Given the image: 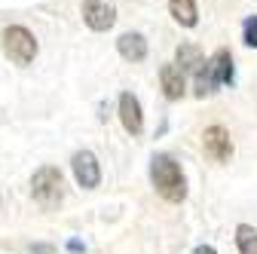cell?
Segmentation results:
<instances>
[{"label":"cell","mask_w":257,"mask_h":254,"mask_svg":"<svg viewBox=\"0 0 257 254\" xmlns=\"http://www.w3.org/2000/svg\"><path fill=\"white\" fill-rule=\"evenodd\" d=\"M242 40H245V46L257 49V16H248L245 19V25H242Z\"/></svg>","instance_id":"15"},{"label":"cell","mask_w":257,"mask_h":254,"mask_svg":"<svg viewBox=\"0 0 257 254\" xmlns=\"http://www.w3.org/2000/svg\"><path fill=\"white\" fill-rule=\"evenodd\" d=\"M71 169H74L77 184L86 187V190H95L101 184V166H98V160H95L92 150H77L74 160H71Z\"/></svg>","instance_id":"4"},{"label":"cell","mask_w":257,"mask_h":254,"mask_svg":"<svg viewBox=\"0 0 257 254\" xmlns=\"http://www.w3.org/2000/svg\"><path fill=\"white\" fill-rule=\"evenodd\" d=\"M31 193H34V199L43 208H55L64 199V178H61V172L55 166L37 169L34 178H31Z\"/></svg>","instance_id":"3"},{"label":"cell","mask_w":257,"mask_h":254,"mask_svg":"<svg viewBox=\"0 0 257 254\" xmlns=\"http://www.w3.org/2000/svg\"><path fill=\"white\" fill-rule=\"evenodd\" d=\"M0 43H4V55L10 61H16V65H22V68L31 65V61L37 58V52H40L37 37L31 34L25 25H10L4 31V37H0Z\"/></svg>","instance_id":"2"},{"label":"cell","mask_w":257,"mask_h":254,"mask_svg":"<svg viewBox=\"0 0 257 254\" xmlns=\"http://www.w3.org/2000/svg\"><path fill=\"white\" fill-rule=\"evenodd\" d=\"M119 122H122V129L128 135H141L144 132V113H141L138 95H132V92L119 95Z\"/></svg>","instance_id":"7"},{"label":"cell","mask_w":257,"mask_h":254,"mask_svg":"<svg viewBox=\"0 0 257 254\" xmlns=\"http://www.w3.org/2000/svg\"><path fill=\"white\" fill-rule=\"evenodd\" d=\"M193 254H217V251H214L211 245H199V248H196V251H193Z\"/></svg>","instance_id":"16"},{"label":"cell","mask_w":257,"mask_h":254,"mask_svg":"<svg viewBox=\"0 0 257 254\" xmlns=\"http://www.w3.org/2000/svg\"><path fill=\"white\" fill-rule=\"evenodd\" d=\"M208 65H211V74H214L217 86H230V83H233L236 68H233V52H230V49H217V52L208 58Z\"/></svg>","instance_id":"10"},{"label":"cell","mask_w":257,"mask_h":254,"mask_svg":"<svg viewBox=\"0 0 257 254\" xmlns=\"http://www.w3.org/2000/svg\"><path fill=\"white\" fill-rule=\"evenodd\" d=\"M116 52L125 58V61H144L147 58V40L138 31H125L116 40Z\"/></svg>","instance_id":"8"},{"label":"cell","mask_w":257,"mask_h":254,"mask_svg":"<svg viewBox=\"0 0 257 254\" xmlns=\"http://www.w3.org/2000/svg\"><path fill=\"white\" fill-rule=\"evenodd\" d=\"M159 83H163V95L169 101H181L184 92H187V80L175 65H163L159 68Z\"/></svg>","instance_id":"9"},{"label":"cell","mask_w":257,"mask_h":254,"mask_svg":"<svg viewBox=\"0 0 257 254\" xmlns=\"http://www.w3.org/2000/svg\"><path fill=\"white\" fill-rule=\"evenodd\" d=\"M202 147L214 163H227L233 156V138L223 125H208L205 135H202Z\"/></svg>","instance_id":"6"},{"label":"cell","mask_w":257,"mask_h":254,"mask_svg":"<svg viewBox=\"0 0 257 254\" xmlns=\"http://www.w3.org/2000/svg\"><path fill=\"white\" fill-rule=\"evenodd\" d=\"M83 22L92 31H110L116 22V7L110 0H83Z\"/></svg>","instance_id":"5"},{"label":"cell","mask_w":257,"mask_h":254,"mask_svg":"<svg viewBox=\"0 0 257 254\" xmlns=\"http://www.w3.org/2000/svg\"><path fill=\"white\" fill-rule=\"evenodd\" d=\"M236 245L242 254H257V230L251 224H239L236 227Z\"/></svg>","instance_id":"14"},{"label":"cell","mask_w":257,"mask_h":254,"mask_svg":"<svg viewBox=\"0 0 257 254\" xmlns=\"http://www.w3.org/2000/svg\"><path fill=\"white\" fill-rule=\"evenodd\" d=\"M150 181L156 187V193L166 202H184L187 196V178L181 172V166L175 163V156L169 153H156L150 160Z\"/></svg>","instance_id":"1"},{"label":"cell","mask_w":257,"mask_h":254,"mask_svg":"<svg viewBox=\"0 0 257 254\" xmlns=\"http://www.w3.org/2000/svg\"><path fill=\"white\" fill-rule=\"evenodd\" d=\"M193 86H196V95H199V98H205V95H214V92H217V80H214V74H211L208 58L202 61L196 71H193Z\"/></svg>","instance_id":"13"},{"label":"cell","mask_w":257,"mask_h":254,"mask_svg":"<svg viewBox=\"0 0 257 254\" xmlns=\"http://www.w3.org/2000/svg\"><path fill=\"white\" fill-rule=\"evenodd\" d=\"M205 61V55H202V49L196 46V43H181L178 49H175V61L172 65L181 71V74H193L199 65Z\"/></svg>","instance_id":"11"},{"label":"cell","mask_w":257,"mask_h":254,"mask_svg":"<svg viewBox=\"0 0 257 254\" xmlns=\"http://www.w3.org/2000/svg\"><path fill=\"white\" fill-rule=\"evenodd\" d=\"M169 13L181 28H196V22H199L196 0H169Z\"/></svg>","instance_id":"12"}]
</instances>
